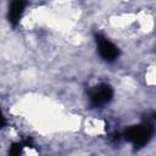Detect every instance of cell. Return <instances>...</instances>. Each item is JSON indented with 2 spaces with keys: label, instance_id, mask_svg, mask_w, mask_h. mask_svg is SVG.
Returning a JSON list of instances; mask_svg holds the SVG:
<instances>
[{
  "label": "cell",
  "instance_id": "1",
  "mask_svg": "<svg viewBox=\"0 0 156 156\" xmlns=\"http://www.w3.org/2000/svg\"><path fill=\"white\" fill-rule=\"evenodd\" d=\"M154 135V126L150 122H145L138 126H132L124 130L123 136L126 140L133 144L135 149L145 146Z\"/></svg>",
  "mask_w": 156,
  "mask_h": 156
},
{
  "label": "cell",
  "instance_id": "2",
  "mask_svg": "<svg viewBox=\"0 0 156 156\" xmlns=\"http://www.w3.org/2000/svg\"><path fill=\"white\" fill-rule=\"evenodd\" d=\"M113 98V89L110 84L101 83L89 90V102L93 107H101Z\"/></svg>",
  "mask_w": 156,
  "mask_h": 156
},
{
  "label": "cell",
  "instance_id": "3",
  "mask_svg": "<svg viewBox=\"0 0 156 156\" xmlns=\"http://www.w3.org/2000/svg\"><path fill=\"white\" fill-rule=\"evenodd\" d=\"M95 40H96V45H98V51L105 61L112 62L118 57L119 49L112 41H110L106 37L98 33V34H95Z\"/></svg>",
  "mask_w": 156,
  "mask_h": 156
},
{
  "label": "cell",
  "instance_id": "4",
  "mask_svg": "<svg viewBox=\"0 0 156 156\" xmlns=\"http://www.w3.org/2000/svg\"><path fill=\"white\" fill-rule=\"evenodd\" d=\"M24 7H26V1H22V0H16V1H12L10 4L9 12H7V18H9V22L13 27L17 26V23L20 22L21 17L23 15Z\"/></svg>",
  "mask_w": 156,
  "mask_h": 156
},
{
  "label": "cell",
  "instance_id": "5",
  "mask_svg": "<svg viewBox=\"0 0 156 156\" xmlns=\"http://www.w3.org/2000/svg\"><path fill=\"white\" fill-rule=\"evenodd\" d=\"M24 144L21 141V143H13L11 146H10V150H9V156H21L22 154V150H23Z\"/></svg>",
  "mask_w": 156,
  "mask_h": 156
},
{
  "label": "cell",
  "instance_id": "6",
  "mask_svg": "<svg viewBox=\"0 0 156 156\" xmlns=\"http://www.w3.org/2000/svg\"><path fill=\"white\" fill-rule=\"evenodd\" d=\"M5 124H6V119H5V117H4V115H2V112L0 110V129L4 128Z\"/></svg>",
  "mask_w": 156,
  "mask_h": 156
}]
</instances>
